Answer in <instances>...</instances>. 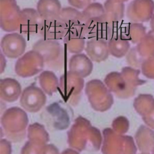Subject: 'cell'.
<instances>
[{
  "mask_svg": "<svg viewBox=\"0 0 154 154\" xmlns=\"http://www.w3.org/2000/svg\"><path fill=\"white\" fill-rule=\"evenodd\" d=\"M105 14L104 20L108 23H119L124 16L125 4L114 0H106L103 4Z\"/></svg>",
  "mask_w": 154,
  "mask_h": 154,
  "instance_id": "cell-18",
  "label": "cell"
},
{
  "mask_svg": "<svg viewBox=\"0 0 154 154\" xmlns=\"http://www.w3.org/2000/svg\"><path fill=\"white\" fill-rule=\"evenodd\" d=\"M134 106L143 117L154 108V97L150 94H140L135 99Z\"/></svg>",
  "mask_w": 154,
  "mask_h": 154,
  "instance_id": "cell-23",
  "label": "cell"
},
{
  "mask_svg": "<svg viewBox=\"0 0 154 154\" xmlns=\"http://www.w3.org/2000/svg\"><path fill=\"white\" fill-rule=\"evenodd\" d=\"M142 119L146 126L154 130V108L148 114L143 116Z\"/></svg>",
  "mask_w": 154,
  "mask_h": 154,
  "instance_id": "cell-31",
  "label": "cell"
},
{
  "mask_svg": "<svg viewBox=\"0 0 154 154\" xmlns=\"http://www.w3.org/2000/svg\"><path fill=\"white\" fill-rule=\"evenodd\" d=\"M104 83L109 91L122 98H128L134 96L136 90V88L129 85L121 73L118 72L108 73L104 79Z\"/></svg>",
  "mask_w": 154,
  "mask_h": 154,
  "instance_id": "cell-5",
  "label": "cell"
},
{
  "mask_svg": "<svg viewBox=\"0 0 154 154\" xmlns=\"http://www.w3.org/2000/svg\"><path fill=\"white\" fill-rule=\"evenodd\" d=\"M59 0H38L37 11L45 19H57L62 10Z\"/></svg>",
  "mask_w": 154,
  "mask_h": 154,
  "instance_id": "cell-17",
  "label": "cell"
},
{
  "mask_svg": "<svg viewBox=\"0 0 154 154\" xmlns=\"http://www.w3.org/2000/svg\"><path fill=\"white\" fill-rule=\"evenodd\" d=\"M58 18L65 27L67 34L73 33L79 35L84 23L82 12L73 7H64L62 8Z\"/></svg>",
  "mask_w": 154,
  "mask_h": 154,
  "instance_id": "cell-6",
  "label": "cell"
},
{
  "mask_svg": "<svg viewBox=\"0 0 154 154\" xmlns=\"http://www.w3.org/2000/svg\"><path fill=\"white\" fill-rule=\"evenodd\" d=\"M140 54L144 58L154 55V29L149 31L136 46Z\"/></svg>",
  "mask_w": 154,
  "mask_h": 154,
  "instance_id": "cell-25",
  "label": "cell"
},
{
  "mask_svg": "<svg viewBox=\"0 0 154 154\" xmlns=\"http://www.w3.org/2000/svg\"><path fill=\"white\" fill-rule=\"evenodd\" d=\"M154 14L153 0H133L128 5L126 16L132 22L141 23L151 20Z\"/></svg>",
  "mask_w": 154,
  "mask_h": 154,
  "instance_id": "cell-3",
  "label": "cell"
},
{
  "mask_svg": "<svg viewBox=\"0 0 154 154\" xmlns=\"http://www.w3.org/2000/svg\"><path fill=\"white\" fill-rule=\"evenodd\" d=\"M1 96L7 101L16 100L21 92V86L15 79L6 78L1 79Z\"/></svg>",
  "mask_w": 154,
  "mask_h": 154,
  "instance_id": "cell-19",
  "label": "cell"
},
{
  "mask_svg": "<svg viewBox=\"0 0 154 154\" xmlns=\"http://www.w3.org/2000/svg\"><path fill=\"white\" fill-rule=\"evenodd\" d=\"M84 22L89 19L103 18L105 10L103 5L99 2L91 3L82 11Z\"/></svg>",
  "mask_w": 154,
  "mask_h": 154,
  "instance_id": "cell-27",
  "label": "cell"
},
{
  "mask_svg": "<svg viewBox=\"0 0 154 154\" xmlns=\"http://www.w3.org/2000/svg\"><path fill=\"white\" fill-rule=\"evenodd\" d=\"M152 154H154V149H153V151H152Z\"/></svg>",
  "mask_w": 154,
  "mask_h": 154,
  "instance_id": "cell-36",
  "label": "cell"
},
{
  "mask_svg": "<svg viewBox=\"0 0 154 154\" xmlns=\"http://www.w3.org/2000/svg\"><path fill=\"white\" fill-rule=\"evenodd\" d=\"M140 154H152V153H145V152H142L141 153H140Z\"/></svg>",
  "mask_w": 154,
  "mask_h": 154,
  "instance_id": "cell-35",
  "label": "cell"
},
{
  "mask_svg": "<svg viewBox=\"0 0 154 154\" xmlns=\"http://www.w3.org/2000/svg\"><path fill=\"white\" fill-rule=\"evenodd\" d=\"M141 69L144 76L149 79H154V55L145 58Z\"/></svg>",
  "mask_w": 154,
  "mask_h": 154,
  "instance_id": "cell-29",
  "label": "cell"
},
{
  "mask_svg": "<svg viewBox=\"0 0 154 154\" xmlns=\"http://www.w3.org/2000/svg\"><path fill=\"white\" fill-rule=\"evenodd\" d=\"M21 10L16 0H0V23L2 30L13 32L20 28Z\"/></svg>",
  "mask_w": 154,
  "mask_h": 154,
  "instance_id": "cell-2",
  "label": "cell"
},
{
  "mask_svg": "<svg viewBox=\"0 0 154 154\" xmlns=\"http://www.w3.org/2000/svg\"><path fill=\"white\" fill-rule=\"evenodd\" d=\"M46 100L43 91L38 87L31 85L26 87L21 96V103L25 106L36 107L42 105Z\"/></svg>",
  "mask_w": 154,
  "mask_h": 154,
  "instance_id": "cell-16",
  "label": "cell"
},
{
  "mask_svg": "<svg viewBox=\"0 0 154 154\" xmlns=\"http://www.w3.org/2000/svg\"><path fill=\"white\" fill-rule=\"evenodd\" d=\"M43 20L37 10L31 8H24L20 12L19 29L25 34L38 33Z\"/></svg>",
  "mask_w": 154,
  "mask_h": 154,
  "instance_id": "cell-8",
  "label": "cell"
},
{
  "mask_svg": "<svg viewBox=\"0 0 154 154\" xmlns=\"http://www.w3.org/2000/svg\"><path fill=\"white\" fill-rule=\"evenodd\" d=\"M126 60L127 63L132 67L139 68L145 60V58L142 57L138 52L137 47L132 48L126 55Z\"/></svg>",
  "mask_w": 154,
  "mask_h": 154,
  "instance_id": "cell-28",
  "label": "cell"
},
{
  "mask_svg": "<svg viewBox=\"0 0 154 154\" xmlns=\"http://www.w3.org/2000/svg\"><path fill=\"white\" fill-rule=\"evenodd\" d=\"M45 63L43 58L37 52L31 50L19 58L16 62L14 70L20 77H31L43 70Z\"/></svg>",
  "mask_w": 154,
  "mask_h": 154,
  "instance_id": "cell-1",
  "label": "cell"
},
{
  "mask_svg": "<svg viewBox=\"0 0 154 154\" xmlns=\"http://www.w3.org/2000/svg\"><path fill=\"white\" fill-rule=\"evenodd\" d=\"M1 73H2L4 70L6 66V60L4 57V55L1 52Z\"/></svg>",
  "mask_w": 154,
  "mask_h": 154,
  "instance_id": "cell-32",
  "label": "cell"
},
{
  "mask_svg": "<svg viewBox=\"0 0 154 154\" xmlns=\"http://www.w3.org/2000/svg\"><path fill=\"white\" fill-rule=\"evenodd\" d=\"M91 60L85 54L79 53L72 56L69 61V69L82 78L89 76L93 70Z\"/></svg>",
  "mask_w": 154,
  "mask_h": 154,
  "instance_id": "cell-14",
  "label": "cell"
},
{
  "mask_svg": "<svg viewBox=\"0 0 154 154\" xmlns=\"http://www.w3.org/2000/svg\"><path fill=\"white\" fill-rule=\"evenodd\" d=\"M140 72V70L131 66L123 67L120 72L127 83L135 88H137L139 85H143L146 82V81L140 78L139 75Z\"/></svg>",
  "mask_w": 154,
  "mask_h": 154,
  "instance_id": "cell-26",
  "label": "cell"
},
{
  "mask_svg": "<svg viewBox=\"0 0 154 154\" xmlns=\"http://www.w3.org/2000/svg\"><path fill=\"white\" fill-rule=\"evenodd\" d=\"M69 4L76 9H85L87 6H88L91 2V0H67Z\"/></svg>",
  "mask_w": 154,
  "mask_h": 154,
  "instance_id": "cell-30",
  "label": "cell"
},
{
  "mask_svg": "<svg viewBox=\"0 0 154 154\" xmlns=\"http://www.w3.org/2000/svg\"><path fill=\"white\" fill-rule=\"evenodd\" d=\"M85 39L80 35L67 33L64 37V43L67 51L72 54H79L85 49Z\"/></svg>",
  "mask_w": 154,
  "mask_h": 154,
  "instance_id": "cell-22",
  "label": "cell"
},
{
  "mask_svg": "<svg viewBox=\"0 0 154 154\" xmlns=\"http://www.w3.org/2000/svg\"><path fill=\"white\" fill-rule=\"evenodd\" d=\"M26 46L24 37L17 32L5 34L1 42L2 54L10 58H16L23 55Z\"/></svg>",
  "mask_w": 154,
  "mask_h": 154,
  "instance_id": "cell-4",
  "label": "cell"
},
{
  "mask_svg": "<svg viewBox=\"0 0 154 154\" xmlns=\"http://www.w3.org/2000/svg\"><path fill=\"white\" fill-rule=\"evenodd\" d=\"M32 50L37 52L45 63L57 60L61 54V45L55 40L43 38L32 45Z\"/></svg>",
  "mask_w": 154,
  "mask_h": 154,
  "instance_id": "cell-9",
  "label": "cell"
},
{
  "mask_svg": "<svg viewBox=\"0 0 154 154\" xmlns=\"http://www.w3.org/2000/svg\"><path fill=\"white\" fill-rule=\"evenodd\" d=\"M150 27L152 29H154V14L150 20Z\"/></svg>",
  "mask_w": 154,
  "mask_h": 154,
  "instance_id": "cell-33",
  "label": "cell"
},
{
  "mask_svg": "<svg viewBox=\"0 0 154 154\" xmlns=\"http://www.w3.org/2000/svg\"><path fill=\"white\" fill-rule=\"evenodd\" d=\"M84 85V78L70 70L63 74L60 79V88L65 94H77L81 91Z\"/></svg>",
  "mask_w": 154,
  "mask_h": 154,
  "instance_id": "cell-13",
  "label": "cell"
},
{
  "mask_svg": "<svg viewBox=\"0 0 154 154\" xmlns=\"http://www.w3.org/2000/svg\"><path fill=\"white\" fill-rule=\"evenodd\" d=\"M85 51L91 61L97 63L106 60L109 54L108 42L103 38L87 40Z\"/></svg>",
  "mask_w": 154,
  "mask_h": 154,
  "instance_id": "cell-11",
  "label": "cell"
},
{
  "mask_svg": "<svg viewBox=\"0 0 154 154\" xmlns=\"http://www.w3.org/2000/svg\"><path fill=\"white\" fill-rule=\"evenodd\" d=\"M114 1H117V2H124L127 1L128 0H114Z\"/></svg>",
  "mask_w": 154,
  "mask_h": 154,
  "instance_id": "cell-34",
  "label": "cell"
},
{
  "mask_svg": "<svg viewBox=\"0 0 154 154\" xmlns=\"http://www.w3.org/2000/svg\"><path fill=\"white\" fill-rule=\"evenodd\" d=\"M38 34L43 38L50 40H60L64 38L67 32L62 22L57 19L43 20Z\"/></svg>",
  "mask_w": 154,
  "mask_h": 154,
  "instance_id": "cell-12",
  "label": "cell"
},
{
  "mask_svg": "<svg viewBox=\"0 0 154 154\" xmlns=\"http://www.w3.org/2000/svg\"><path fill=\"white\" fill-rule=\"evenodd\" d=\"M85 93L91 102L96 105L108 104L112 100V96L105 83L99 79H92L86 84Z\"/></svg>",
  "mask_w": 154,
  "mask_h": 154,
  "instance_id": "cell-7",
  "label": "cell"
},
{
  "mask_svg": "<svg viewBox=\"0 0 154 154\" xmlns=\"http://www.w3.org/2000/svg\"><path fill=\"white\" fill-rule=\"evenodd\" d=\"M108 45L109 54L116 58L126 56L130 49V43L125 34H119L110 39Z\"/></svg>",
  "mask_w": 154,
  "mask_h": 154,
  "instance_id": "cell-20",
  "label": "cell"
},
{
  "mask_svg": "<svg viewBox=\"0 0 154 154\" xmlns=\"http://www.w3.org/2000/svg\"><path fill=\"white\" fill-rule=\"evenodd\" d=\"M125 35L132 43H138L146 34V28L141 23H129L125 29Z\"/></svg>",
  "mask_w": 154,
  "mask_h": 154,
  "instance_id": "cell-24",
  "label": "cell"
},
{
  "mask_svg": "<svg viewBox=\"0 0 154 154\" xmlns=\"http://www.w3.org/2000/svg\"><path fill=\"white\" fill-rule=\"evenodd\" d=\"M38 81L42 89L49 94L55 92L60 85L58 78L50 70L43 71L38 76Z\"/></svg>",
  "mask_w": 154,
  "mask_h": 154,
  "instance_id": "cell-21",
  "label": "cell"
},
{
  "mask_svg": "<svg viewBox=\"0 0 154 154\" xmlns=\"http://www.w3.org/2000/svg\"><path fill=\"white\" fill-rule=\"evenodd\" d=\"M79 35L87 40L94 38L105 40L106 28L103 18H93L85 20Z\"/></svg>",
  "mask_w": 154,
  "mask_h": 154,
  "instance_id": "cell-10",
  "label": "cell"
},
{
  "mask_svg": "<svg viewBox=\"0 0 154 154\" xmlns=\"http://www.w3.org/2000/svg\"><path fill=\"white\" fill-rule=\"evenodd\" d=\"M135 140L141 152H152L154 149V131L147 126L141 125L136 133Z\"/></svg>",
  "mask_w": 154,
  "mask_h": 154,
  "instance_id": "cell-15",
  "label": "cell"
}]
</instances>
